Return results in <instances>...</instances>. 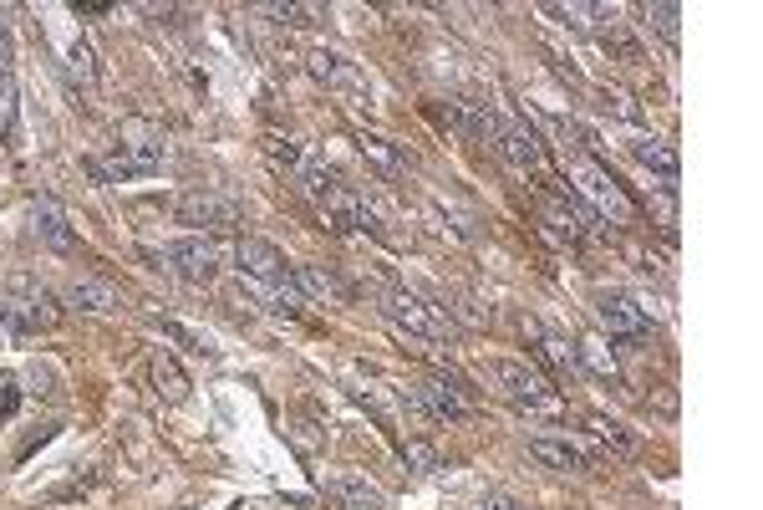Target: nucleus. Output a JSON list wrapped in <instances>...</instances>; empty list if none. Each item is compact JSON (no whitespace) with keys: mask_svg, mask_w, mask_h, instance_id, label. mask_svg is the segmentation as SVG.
<instances>
[{"mask_svg":"<svg viewBox=\"0 0 763 510\" xmlns=\"http://www.w3.org/2000/svg\"><path fill=\"white\" fill-rule=\"evenodd\" d=\"M158 169H164V133L148 118H128L117 128L113 164L102 169V179H138V174H158Z\"/></svg>","mask_w":763,"mask_h":510,"instance_id":"nucleus-1","label":"nucleus"},{"mask_svg":"<svg viewBox=\"0 0 763 510\" xmlns=\"http://www.w3.org/2000/svg\"><path fill=\"white\" fill-rule=\"evenodd\" d=\"M0 302H5V332H16V337H36V332H51L62 322L56 296L31 276H11V291Z\"/></svg>","mask_w":763,"mask_h":510,"instance_id":"nucleus-2","label":"nucleus"},{"mask_svg":"<svg viewBox=\"0 0 763 510\" xmlns=\"http://www.w3.org/2000/svg\"><path fill=\"white\" fill-rule=\"evenodd\" d=\"M489 383H494L509 404L530 408V413H560V398L549 393V383L534 373L530 362H515V357H489Z\"/></svg>","mask_w":763,"mask_h":510,"instance_id":"nucleus-3","label":"nucleus"},{"mask_svg":"<svg viewBox=\"0 0 763 510\" xmlns=\"http://www.w3.org/2000/svg\"><path fill=\"white\" fill-rule=\"evenodd\" d=\"M382 311H387V322L398 327V332H408V337H423V342H449V317L438 311V306H428L423 296H413V291H382Z\"/></svg>","mask_w":763,"mask_h":510,"instance_id":"nucleus-4","label":"nucleus"},{"mask_svg":"<svg viewBox=\"0 0 763 510\" xmlns=\"http://www.w3.org/2000/svg\"><path fill=\"white\" fill-rule=\"evenodd\" d=\"M153 260H164L168 271L189 281V286H209L219 276V245L204 235H183V240H168L164 251H153Z\"/></svg>","mask_w":763,"mask_h":510,"instance_id":"nucleus-5","label":"nucleus"},{"mask_svg":"<svg viewBox=\"0 0 763 510\" xmlns=\"http://www.w3.org/2000/svg\"><path fill=\"white\" fill-rule=\"evenodd\" d=\"M570 179H576V189H581L585 200L596 204L600 220H616V225L636 220V204L621 194V184H616L606 169H596V164H570Z\"/></svg>","mask_w":763,"mask_h":510,"instance_id":"nucleus-6","label":"nucleus"},{"mask_svg":"<svg viewBox=\"0 0 763 510\" xmlns=\"http://www.w3.org/2000/svg\"><path fill=\"white\" fill-rule=\"evenodd\" d=\"M179 220L194 225V230H234L245 220V209L230 200V194H215V189H199V194H183L179 200Z\"/></svg>","mask_w":763,"mask_h":510,"instance_id":"nucleus-7","label":"nucleus"},{"mask_svg":"<svg viewBox=\"0 0 763 510\" xmlns=\"http://www.w3.org/2000/svg\"><path fill=\"white\" fill-rule=\"evenodd\" d=\"M596 317H600V327H606L611 337H626V342L651 337V317L642 311V302H631L626 291H600Z\"/></svg>","mask_w":763,"mask_h":510,"instance_id":"nucleus-8","label":"nucleus"},{"mask_svg":"<svg viewBox=\"0 0 763 510\" xmlns=\"http://www.w3.org/2000/svg\"><path fill=\"white\" fill-rule=\"evenodd\" d=\"M311 72H315V77H321L326 87H336V92H341L351 107H366V102H372V87H366V77L351 67V62H341L336 51L315 47V51H311Z\"/></svg>","mask_w":763,"mask_h":510,"instance_id":"nucleus-9","label":"nucleus"},{"mask_svg":"<svg viewBox=\"0 0 763 510\" xmlns=\"http://www.w3.org/2000/svg\"><path fill=\"white\" fill-rule=\"evenodd\" d=\"M499 153H504V158H509L519 174H534V179H545V174H549L545 143H540V133H534V128H525V123H509V128L499 133Z\"/></svg>","mask_w":763,"mask_h":510,"instance_id":"nucleus-10","label":"nucleus"},{"mask_svg":"<svg viewBox=\"0 0 763 510\" xmlns=\"http://www.w3.org/2000/svg\"><path fill=\"white\" fill-rule=\"evenodd\" d=\"M326 500L336 510H387L382 485H372L366 475H332L326 480Z\"/></svg>","mask_w":763,"mask_h":510,"instance_id":"nucleus-11","label":"nucleus"},{"mask_svg":"<svg viewBox=\"0 0 763 510\" xmlns=\"http://www.w3.org/2000/svg\"><path fill=\"white\" fill-rule=\"evenodd\" d=\"M31 220H36V235L47 240L51 251H62V255H72L77 251V235H72V220H67V209L51 200V194H41V200L31 204Z\"/></svg>","mask_w":763,"mask_h":510,"instance_id":"nucleus-12","label":"nucleus"},{"mask_svg":"<svg viewBox=\"0 0 763 510\" xmlns=\"http://www.w3.org/2000/svg\"><path fill=\"white\" fill-rule=\"evenodd\" d=\"M234 260L245 266V276H255V281H281L285 276V255L270 245V240L260 235H245L240 245H234Z\"/></svg>","mask_w":763,"mask_h":510,"instance_id":"nucleus-13","label":"nucleus"},{"mask_svg":"<svg viewBox=\"0 0 763 510\" xmlns=\"http://www.w3.org/2000/svg\"><path fill=\"white\" fill-rule=\"evenodd\" d=\"M449 118H453V128H464L479 143H499V133H504V123H499V113L489 102H453Z\"/></svg>","mask_w":763,"mask_h":510,"instance_id":"nucleus-14","label":"nucleus"},{"mask_svg":"<svg viewBox=\"0 0 763 510\" xmlns=\"http://www.w3.org/2000/svg\"><path fill=\"white\" fill-rule=\"evenodd\" d=\"M417 404L428 408V419H468V398L458 388H449L443 378L417 383Z\"/></svg>","mask_w":763,"mask_h":510,"instance_id":"nucleus-15","label":"nucleus"},{"mask_svg":"<svg viewBox=\"0 0 763 510\" xmlns=\"http://www.w3.org/2000/svg\"><path fill=\"white\" fill-rule=\"evenodd\" d=\"M530 455L540 459V464H549V470H591V459H585L581 444H570V439H530Z\"/></svg>","mask_w":763,"mask_h":510,"instance_id":"nucleus-16","label":"nucleus"},{"mask_svg":"<svg viewBox=\"0 0 763 510\" xmlns=\"http://www.w3.org/2000/svg\"><path fill=\"white\" fill-rule=\"evenodd\" d=\"M631 153H636V164H647L651 174H662L667 184H677V174H682V158L672 143H662V138H636L631 143Z\"/></svg>","mask_w":763,"mask_h":510,"instance_id":"nucleus-17","label":"nucleus"},{"mask_svg":"<svg viewBox=\"0 0 763 510\" xmlns=\"http://www.w3.org/2000/svg\"><path fill=\"white\" fill-rule=\"evenodd\" d=\"M148 373H153V388H158V398H168V404H183V398H189V378H183V368L168 353L153 357Z\"/></svg>","mask_w":763,"mask_h":510,"instance_id":"nucleus-18","label":"nucleus"},{"mask_svg":"<svg viewBox=\"0 0 763 510\" xmlns=\"http://www.w3.org/2000/svg\"><path fill=\"white\" fill-rule=\"evenodd\" d=\"M585 424H591V434H596V439L606 444V449H616L621 459L636 455V434H631V429L621 424V419H611V413H591Z\"/></svg>","mask_w":763,"mask_h":510,"instance_id":"nucleus-19","label":"nucleus"},{"mask_svg":"<svg viewBox=\"0 0 763 510\" xmlns=\"http://www.w3.org/2000/svg\"><path fill=\"white\" fill-rule=\"evenodd\" d=\"M357 143H362V153H366V158H372V164H377L382 174H387V179H402V174H408V158H402V153L392 149L387 138L362 133V138H357Z\"/></svg>","mask_w":763,"mask_h":510,"instance_id":"nucleus-20","label":"nucleus"},{"mask_svg":"<svg viewBox=\"0 0 763 510\" xmlns=\"http://www.w3.org/2000/svg\"><path fill=\"white\" fill-rule=\"evenodd\" d=\"M67 302L77 306V311H113L117 291L107 286V281H77V286L67 291Z\"/></svg>","mask_w":763,"mask_h":510,"instance_id":"nucleus-21","label":"nucleus"},{"mask_svg":"<svg viewBox=\"0 0 763 510\" xmlns=\"http://www.w3.org/2000/svg\"><path fill=\"white\" fill-rule=\"evenodd\" d=\"M296 286L306 291V296H326V302H332V296H347V286H341L332 271H321V266H296Z\"/></svg>","mask_w":763,"mask_h":510,"instance_id":"nucleus-22","label":"nucleus"},{"mask_svg":"<svg viewBox=\"0 0 763 510\" xmlns=\"http://www.w3.org/2000/svg\"><path fill=\"white\" fill-rule=\"evenodd\" d=\"M300 184H306V194H311L315 204H326L336 189H341V184H336V174L326 169V164H300Z\"/></svg>","mask_w":763,"mask_h":510,"instance_id":"nucleus-23","label":"nucleus"},{"mask_svg":"<svg viewBox=\"0 0 763 510\" xmlns=\"http://www.w3.org/2000/svg\"><path fill=\"white\" fill-rule=\"evenodd\" d=\"M16 123H21L16 77H0V138H16Z\"/></svg>","mask_w":763,"mask_h":510,"instance_id":"nucleus-24","label":"nucleus"},{"mask_svg":"<svg viewBox=\"0 0 763 510\" xmlns=\"http://www.w3.org/2000/svg\"><path fill=\"white\" fill-rule=\"evenodd\" d=\"M266 153H270V164H275V169H296L300 174V164H306L300 143H296V138H285V133H270L266 138Z\"/></svg>","mask_w":763,"mask_h":510,"instance_id":"nucleus-25","label":"nucleus"},{"mask_svg":"<svg viewBox=\"0 0 763 510\" xmlns=\"http://www.w3.org/2000/svg\"><path fill=\"white\" fill-rule=\"evenodd\" d=\"M647 21H651V26H657V36H662L667 47H677V41H682V26H677V21H682V11H677V5H667V0H657V5H647Z\"/></svg>","mask_w":763,"mask_h":510,"instance_id":"nucleus-26","label":"nucleus"},{"mask_svg":"<svg viewBox=\"0 0 763 510\" xmlns=\"http://www.w3.org/2000/svg\"><path fill=\"white\" fill-rule=\"evenodd\" d=\"M581 362L591 368V373H600V378H616V357L606 353V342H600V337H581Z\"/></svg>","mask_w":763,"mask_h":510,"instance_id":"nucleus-27","label":"nucleus"},{"mask_svg":"<svg viewBox=\"0 0 763 510\" xmlns=\"http://www.w3.org/2000/svg\"><path fill=\"white\" fill-rule=\"evenodd\" d=\"M402 459H408L413 470H423V475L438 470V449H432L428 439H402Z\"/></svg>","mask_w":763,"mask_h":510,"instance_id":"nucleus-28","label":"nucleus"},{"mask_svg":"<svg viewBox=\"0 0 763 510\" xmlns=\"http://www.w3.org/2000/svg\"><path fill=\"white\" fill-rule=\"evenodd\" d=\"M67 72L77 77V82H98V67H92V51H87V41H72V51H67Z\"/></svg>","mask_w":763,"mask_h":510,"instance_id":"nucleus-29","label":"nucleus"},{"mask_svg":"<svg viewBox=\"0 0 763 510\" xmlns=\"http://www.w3.org/2000/svg\"><path fill=\"white\" fill-rule=\"evenodd\" d=\"M266 16H275V21H285V26H311L315 16H321V11H315V5H266Z\"/></svg>","mask_w":763,"mask_h":510,"instance_id":"nucleus-30","label":"nucleus"},{"mask_svg":"<svg viewBox=\"0 0 763 510\" xmlns=\"http://www.w3.org/2000/svg\"><path fill=\"white\" fill-rule=\"evenodd\" d=\"M16 408H21V383L11 373H0V424L16 419Z\"/></svg>","mask_w":763,"mask_h":510,"instance_id":"nucleus-31","label":"nucleus"},{"mask_svg":"<svg viewBox=\"0 0 763 510\" xmlns=\"http://www.w3.org/2000/svg\"><path fill=\"white\" fill-rule=\"evenodd\" d=\"M540 357H545V362H555V368H570V362H576V353H570L560 337H540Z\"/></svg>","mask_w":763,"mask_h":510,"instance_id":"nucleus-32","label":"nucleus"},{"mask_svg":"<svg viewBox=\"0 0 763 510\" xmlns=\"http://www.w3.org/2000/svg\"><path fill=\"white\" fill-rule=\"evenodd\" d=\"M11 56H16V47H11V31L0 26V77H11Z\"/></svg>","mask_w":763,"mask_h":510,"instance_id":"nucleus-33","label":"nucleus"},{"mask_svg":"<svg viewBox=\"0 0 763 510\" xmlns=\"http://www.w3.org/2000/svg\"><path fill=\"white\" fill-rule=\"evenodd\" d=\"M483 510H530V506H519V500H509V495H489Z\"/></svg>","mask_w":763,"mask_h":510,"instance_id":"nucleus-34","label":"nucleus"},{"mask_svg":"<svg viewBox=\"0 0 763 510\" xmlns=\"http://www.w3.org/2000/svg\"><path fill=\"white\" fill-rule=\"evenodd\" d=\"M0 332H5V302H0Z\"/></svg>","mask_w":763,"mask_h":510,"instance_id":"nucleus-35","label":"nucleus"}]
</instances>
